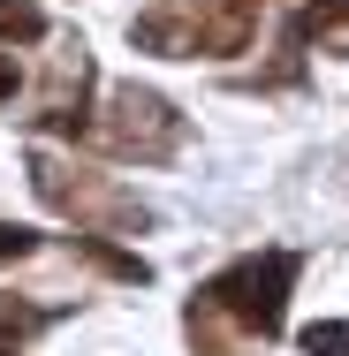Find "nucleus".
<instances>
[{"label": "nucleus", "instance_id": "nucleus-8", "mask_svg": "<svg viewBox=\"0 0 349 356\" xmlns=\"http://www.w3.org/2000/svg\"><path fill=\"white\" fill-rule=\"evenodd\" d=\"M0 38L8 46H38L46 38V8L38 0H0Z\"/></svg>", "mask_w": 349, "mask_h": 356}, {"label": "nucleus", "instance_id": "nucleus-4", "mask_svg": "<svg viewBox=\"0 0 349 356\" xmlns=\"http://www.w3.org/2000/svg\"><path fill=\"white\" fill-rule=\"evenodd\" d=\"M251 38H258V8L243 0H152L130 23V46L167 61H228L251 54Z\"/></svg>", "mask_w": 349, "mask_h": 356}, {"label": "nucleus", "instance_id": "nucleus-2", "mask_svg": "<svg viewBox=\"0 0 349 356\" xmlns=\"http://www.w3.org/2000/svg\"><path fill=\"white\" fill-rule=\"evenodd\" d=\"M76 144H91L99 159L160 167V159H175V152L190 144V114H183L167 91H152V83H107L99 114H84Z\"/></svg>", "mask_w": 349, "mask_h": 356}, {"label": "nucleus", "instance_id": "nucleus-7", "mask_svg": "<svg viewBox=\"0 0 349 356\" xmlns=\"http://www.w3.org/2000/svg\"><path fill=\"white\" fill-rule=\"evenodd\" d=\"M69 250L76 258H91V266H99V273H114V281H152V266H144L137 250H122V243H107V235H69Z\"/></svg>", "mask_w": 349, "mask_h": 356}, {"label": "nucleus", "instance_id": "nucleus-3", "mask_svg": "<svg viewBox=\"0 0 349 356\" xmlns=\"http://www.w3.org/2000/svg\"><path fill=\"white\" fill-rule=\"evenodd\" d=\"M31 190H38V205L46 213H61L76 235H144L152 227V205H144L137 190H122L114 175H99V167H84L69 152H31Z\"/></svg>", "mask_w": 349, "mask_h": 356}, {"label": "nucleus", "instance_id": "nucleus-6", "mask_svg": "<svg viewBox=\"0 0 349 356\" xmlns=\"http://www.w3.org/2000/svg\"><path fill=\"white\" fill-rule=\"evenodd\" d=\"M54 326V311L46 303H31V296H0V356H31V341Z\"/></svg>", "mask_w": 349, "mask_h": 356}, {"label": "nucleus", "instance_id": "nucleus-5", "mask_svg": "<svg viewBox=\"0 0 349 356\" xmlns=\"http://www.w3.org/2000/svg\"><path fill=\"white\" fill-rule=\"evenodd\" d=\"M304 46H319V54H349V0H304V8L288 15L281 54H304Z\"/></svg>", "mask_w": 349, "mask_h": 356}, {"label": "nucleus", "instance_id": "nucleus-9", "mask_svg": "<svg viewBox=\"0 0 349 356\" xmlns=\"http://www.w3.org/2000/svg\"><path fill=\"white\" fill-rule=\"evenodd\" d=\"M304 356H349V318H311L304 326Z\"/></svg>", "mask_w": 349, "mask_h": 356}, {"label": "nucleus", "instance_id": "nucleus-10", "mask_svg": "<svg viewBox=\"0 0 349 356\" xmlns=\"http://www.w3.org/2000/svg\"><path fill=\"white\" fill-rule=\"evenodd\" d=\"M31 250H38V235L15 227V220H0V266H8V258H31Z\"/></svg>", "mask_w": 349, "mask_h": 356}, {"label": "nucleus", "instance_id": "nucleus-11", "mask_svg": "<svg viewBox=\"0 0 349 356\" xmlns=\"http://www.w3.org/2000/svg\"><path fill=\"white\" fill-rule=\"evenodd\" d=\"M15 83H23V69H15V54H0V106L15 99Z\"/></svg>", "mask_w": 349, "mask_h": 356}, {"label": "nucleus", "instance_id": "nucleus-1", "mask_svg": "<svg viewBox=\"0 0 349 356\" xmlns=\"http://www.w3.org/2000/svg\"><path fill=\"white\" fill-rule=\"evenodd\" d=\"M296 281H304V258L296 250H243L235 266H220L212 281H198L190 303H183L190 356H258L288 326Z\"/></svg>", "mask_w": 349, "mask_h": 356}, {"label": "nucleus", "instance_id": "nucleus-12", "mask_svg": "<svg viewBox=\"0 0 349 356\" xmlns=\"http://www.w3.org/2000/svg\"><path fill=\"white\" fill-rule=\"evenodd\" d=\"M243 8H258V0H243Z\"/></svg>", "mask_w": 349, "mask_h": 356}]
</instances>
